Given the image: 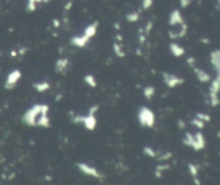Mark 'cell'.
<instances>
[{
	"instance_id": "obj_1",
	"label": "cell",
	"mask_w": 220,
	"mask_h": 185,
	"mask_svg": "<svg viewBox=\"0 0 220 185\" xmlns=\"http://www.w3.org/2000/svg\"><path fill=\"white\" fill-rule=\"evenodd\" d=\"M44 111H50V107L45 103H36L29 109L25 111V113L22 116V121L25 125L29 127H37V121L39 116L44 112Z\"/></svg>"
},
{
	"instance_id": "obj_2",
	"label": "cell",
	"mask_w": 220,
	"mask_h": 185,
	"mask_svg": "<svg viewBox=\"0 0 220 185\" xmlns=\"http://www.w3.org/2000/svg\"><path fill=\"white\" fill-rule=\"evenodd\" d=\"M98 110H99V105H95L89 108L88 113L86 115H73L71 121L74 124H83L87 130L93 131L96 129V127H97V117H96V114H97Z\"/></svg>"
},
{
	"instance_id": "obj_3",
	"label": "cell",
	"mask_w": 220,
	"mask_h": 185,
	"mask_svg": "<svg viewBox=\"0 0 220 185\" xmlns=\"http://www.w3.org/2000/svg\"><path fill=\"white\" fill-rule=\"evenodd\" d=\"M183 143H184V145L194 150L195 152H199L205 149V146H206V140H205L203 133H201V131H197V133H189V131H187V133H185L184 139H183Z\"/></svg>"
},
{
	"instance_id": "obj_4",
	"label": "cell",
	"mask_w": 220,
	"mask_h": 185,
	"mask_svg": "<svg viewBox=\"0 0 220 185\" xmlns=\"http://www.w3.org/2000/svg\"><path fill=\"white\" fill-rule=\"evenodd\" d=\"M138 121L142 127L152 128L156 124V116L155 113L148 107H141L138 112Z\"/></svg>"
},
{
	"instance_id": "obj_5",
	"label": "cell",
	"mask_w": 220,
	"mask_h": 185,
	"mask_svg": "<svg viewBox=\"0 0 220 185\" xmlns=\"http://www.w3.org/2000/svg\"><path fill=\"white\" fill-rule=\"evenodd\" d=\"M220 87V76L219 73L216 74V78L214 80H211V84H209V105L213 108H216L219 105V98H218V91H219Z\"/></svg>"
},
{
	"instance_id": "obj_6",
	"label": "cell",
	"mask_w": 220,
	"mask_h": 185,
	"mask_svg": "<svg viewBox=\"0 0 220 185\" xmlns=\"http://www.w3.org/2000/svg\"><path fill=\"white\" fill-rule=\"evenodd\" d=\"M76 167L77 169L79 170V172H82L83 174H85V176H91V178H95V179L103 178V174L101 173L97 168L86 164V162H76Z\"/></svg>"
},
{
	"instance_id": "obj_7",
	"label": "cell",
	"mask_w": 220,
	"mask_h": 185,
	"mask_svg": "<svg viewBox=\"0 0 220 185\" xmlns=\"http://www.w3.org/2000/svg\"><path fill=\"white\" fill-rule=\"evenodd\" d=\"M162 80L169 88H175V87L180 86L185 83L184 78L169 72H162Z\"/></svg>"
},
{
	"instance_id": "obj_8",
	"label": "cell",
	"mask_w": 220,
	"mask_h": 185,
	"mask_svg": "<svg viewBox=\"0 0 220 185\" xmlns=\"http://www.w3.org/2000/svg\"><path fill=\"white\" fill-rule=\"evenodd\" d=\"M22 79V71L18 69H14L8 74L7 79L5 82V89H12L16 86L19 80Z\"/></svg>"
},
{
	"instance_id": "obj_9",
	"label": "cell",
	"mask_w": 220,
	"mask_h": 185,
	"mask_svg": "<svg viewBox=\"0 0 220 185\" xmlns=\"http://www.w3.org/2000/svg\"><path fill=\"white\" fill-rule=\"evenodd\" d=\"M185 23L182 12L179 10H173L169 16V25L170 26H180Z\"/></svg>"
},
{
	"instance_id": "obj_10",
	"label": "cell",
	"mask_w": 220,
	"mask_h": 185,
	"mask_svg": "<svg viewBox=\"0 0 220 185\" xmlns=\"http://www.w3.org/2000/svg\"><path fill=\"white\" fill-rule=\"evenodd\" d=\"M69 66H70V62H69L68 58L62 57L59 58L56 60L55 62V71L59 74H65V73L68 71Z\"/></svg>"
},
{
	"instance_id": "obj_11",
	"label": "cell",
	"mask_w": 220,
	"mask_h": 185,
	"mask_svg": "<svg viewBox=\"0 0 220 185\" xmlns=\"http://www.w3.org/2000/svg\"><path fill=\"white\" fill-rule=\"evenodd\" d=\"M192 70H193V72H194L197 79L199 80V82H201V83H209L211 82V76H209L208 72H206V71L203 70V69H201V68H197V67L192 68Z\"/></svg>"
},
{
	"instance_id": "obj_12",
	"label": "cell",
	"mask_w": 220,
	"mask_h": 185,
	"mask_svg": "<svg viewBox=\"0 0 220 185\" xmlns=\"http://www.w3.org/2000/svg\"><path fill=\"white\" fill-rule=\"evenodd\" d=\"M89 40L86 36H84V34H79V36H75V37H72L70 40V43L71 45L73 46H76V48H85L86 46V44L89 42Z\"/></svg>"
},
{
	"instance_id": "obj_13",
	"label": "cell",
	"mask_w": 220,
	"mask_h": 185,
	"mask_svg": "<svg viewBox=\"0 0 220 185\" xmlns=\"http://www.w3.org/2000/svg\"><path fill=\"white\" fill-rule=\"evenodd\" d=\"M187 31H188V26H187L186 23H184L183 25H180V29H179L178 31L170 30V31H169V37H170L172 40L182 39V38H184L187 34Z\"/></svg>"
},
{
	"instance_id": "obj_14",
	"label": "cell",
	"mask_w": 220,
	"mask_h": 185,
	"mask_svg": "<svg viewBox=\"0 0 220 185\" xmlns=\"http://www.w3.org/2000/svg\"><path fill=\"white\" fill-rule=\"evenodd\" d=\"M211 64L213 66L214 70L216 71V74L220 72V51L214 50L211 53Z\"/></svg>"
},
{
	"instance_id": "obj_15",
	"label": "cell",
	"mask_w": 220,
	"mask_h": 185,
	"mask_svg": "<svg viewBox=\"0 0 220 185\" xmlns=\"http://www.w3.org/2000/svg\"><path fill=\"white\" fill-rule=\"evenodd\" d=\"M169 48H170V52L172 53L173 56L177 58L184 56L185 53H186L185 48H183L182 45H179L178 43H176V42H171V43L169 44Z\"/></svg>"
},
{
	"instance_id": "obj_16",
	"label": "cell",
	"mask_w": 220,
	"mask_h": 185,
	"mask_svg": "<svg viewBox=\"0 0 220 185\" xmlns=\"http://www.w3.org/2000/svg\"><path fill=\"white\" fill-rule=\"evenodd\" d=\"M48 112L50 111H44L37 121V127L42 128H50L51 127V119L48 117Z\"/></svg>"
},
{
	"instance_id": "obj_17",
	"label": "cell",
	"mask_w": 220,
	"mask_h": 185,
	"mask_svg": "<svg viewBox=\"0 0 220 185\" xmlns=\"http://www.w3.org/2000/svg\"><path fill=\"white\" fill-rule=\"evenodd\" d=\"M98 26H99V23L98 22H93V24H89L86 28L84 29V36H86L88 39H91L93 37L96 36L97 34V30H98Z\"/></svg>"
},
{
	"instance_id": "obj_18",
	"label": "cell",
	"mask_w": 220,
	"mask_h": 185,
	"mask_svg": "<svg viewBox=\"0 0 220 185\" xmlns=\"http://www.w3.org/2000/svg\"><path fill=\"white\" fill-rule=\"evenodd\" d=\"M32 87L36 89L38 93H45L51 88V84L47 81H41V82H34Z\"/></svg>"
},
{
	"instance_id": "obj_19",
	"label": "cell",
	"mask_w": 220,
	"mask_h": 185,
	"mask_svg": "<svg viewBox=\"0 0 220 185\" xmlns=\"http://www.w3.org/2000/svg\"><path fill=\"white\" fill-rule=\"evenodd\" d=\"M170 169V165L169 164H160L158 165L156 167V169H155V176H156L157 179H160L162 176V173H163L164 171H166V170Z\"/></svg>"
},
{
	"instance_id": "obj_20",
	"label": "cell",
	"mask_w": 220,
	"mask_h": 185,
	"mask_svg": "<svg viewBox=\"0 0 220 185\" xmlns=\"http://www.w3.org/2000/svg\"><path fill=\"white\" fill-rule=\"evenodd\" d=\"M113 50H114V53H115V55L117 56V57H119V58L126 57V52L124 51V48L120 43L115 42V43L113 44Z\"/></svg>"
},
{
	"instance_id": "obj_21",
	"label": "cell",
	"mask_w": 220,
	"mask_h": 185,
	"mask_svg": "<svg viewBox=\"0 0 220 185\" xmlns=\"http://www.w3.org/2000/svg\"><path fill=\"white\" fill-rule=\"evenodd\" d=\"M155 94H156V88L152 85H148L143 88V96L148 100H150L155 96Z\"/></svg>"
},
{
	"instance_id": "obj_22",
	"label": "cell",
	"mask_w": 220,
	"mask_h": 185,
	"mask_svg": "<svg viewBox=\"0 0 220 185\" xmlns=\"http://www.w3.org/2000/svg\"><path fill=\"white\" fill-rule=\"evenodd\" d=\"M187 167H188V171H189V173H190V176H192V179L199 176V172H200L199 165L193 164V162H189Z\"/></svg>"
},
{
	"instance_id": "obj_23",
	"label": "cell",
	"mask_w": 220,
	"mask_h": 185,
	"mask_svg": "<svg viewBox=\"0 0 220 185\" xmlns=\"http://www.w3.org/2000/svg\"><path fill=\"white\" fill-rule=\"evenodd\" d=\"M143 153L145 156H147V157H150V158H156L157 156H158V152L156 151V150L154 149V148H152V146L149 145H145L143 148Z\"/></svg>"
},
{
	"instance_id": "obj_24",
	"label": "cell",
	"mask_w": 220,
	"mask_h": 185,
	"mask_svg": "<svg viewBox=\"0 0 220 185\" xmlns=\"http://www.w3.org/2000/svg\"><path fill=\"white\" fill-rule=\"evenodd\" d=\"M41 2H47L46 0H28L27 2V11L34 12L37 10V5Z\"/></svg>"
},
{
	"instance_id": "obj_25",
	"label": "cell",
	"mask_w": 220,
	"mask_h": 185,
	"mask_svg": "<svg viewBox=\"0 0 220 185\" xmlns=\"http://www.w3.org/2000/svg\"><path fill=\"white\" fill-rule=\"evenodd\" d=\"M84 82L86 83L89 87H91V88H95L98 85L97 80H96L95 76H93V74H86V76H84Z\"/></svg>"
},
{
	"instance_id": "obj_26",
	"label": "cell",
	"mask_w": 220,
	"mask_h": 185,
	"mask_svg": "<svg viewBox=\"0 0 220 185\" xmlns=\"http://www.w3.org/2000/svg\"><path fill=\"white\" fill-rule=\"evenodd\" d=\"M126 20L129 23H136L140 20V13L138 11H132L130 13L126 14Z\"/></svg>"
},
{
	"instance_id": "obj_27",
	"label": "cell",
	"mask_w": 220,
	"mask_h": 185,
	"mask_svg": "<svg viewBox=\"0 0 220 185\" xmlns=\"http://www.w3.org/2000/svg\"><path fill=\"white\" fill-rule=\"evenodd\" d=\"M173 157V154L171 153V152H164V153H161V154H158V156H157V159H158V162H168L169 159H171V158Z\"/></svg>"
},
{
	"instance_id": "obj_28",
	"label": "cell",
	"mask_w": 220,
	"mask_h": 185,
	"mask_svg": "<svg viewBox=\"0 0 220 185\" xmlns=\"http://www.w3.org/2000/svg\"><path fill=\"white\" fill-rule=\"evenodd\" d=\"M197 119H201V121H203L204 123H208L209 121H211V115L207 114V113H203V112H197V114H195V116Z\"/></svg>"
},
{
	"instance_id": "obj_29",
	"label": "cell",
	"mask_w": 220,
	"mask_h": 185,
	"mask_svg": "<svg viewBox=\"0 0 220 185\" xmlns=\"http://www.w3.org/2000/svg\"><path fill=\"white\" fill-rule=\"evenodd\" d=\"M191 125H193L194 127H197V129H203L205 126V123L203 121H201V119H197V117H193L192 119H191Z\"/></svg>"
},
{
	"instance_id": "obj_30",
	"label": "cell",
	"mask_w": 220,
	"mask_h": 185,
	"mask_svg": "<svg viewBox=\"0 0 220 185\" xmlns=\"http://www.w3.org/2000/svg\"><path fill=\"white\" fill-rule=\"evenodd\" d=\"M154 0H142V8L143 10H148L149 8H152Z\"/></svg>"
},
{
	"instance_id": "obj_31",
	"label": "cell",
	"mask_w": 220,
	"mask_h": 185,
	"mask_svg": "<svg viewBox=\"0 0 220 185\" xmlns=\"http://www.w3.org/2000/svg\"><path fill=\"white\" fill-rule=\"evenodd\" d=\"M186 62H187V65H188L190 68H194L195 67V62H197V60H195V58L194 57H188L187 58V60H186Z\"/></svg>"
},
{
	"instance_id": "obj_32",
	"label": "cell",
	"mask_w": 220,
	"mask_h": 185,
	"mask_svg": "<svg viewBox=\"0 0 220 185\" xmlns=\"http://www.w3.org/2000/svg\"><path fill=\"white\" fill-rule=\"evenodd\" d=\"M152 25H154V24H152V22H150V21L146 24L145 28L143 29V31L145 32V34H149V32L152 31Z\"/></svg>"
},
{
	"instance_id": "obj_33",
	"label": "cell",
	"mask_w": 220,
	"mask_h": 185,
	"mask_svg": "<svg viewBox=\"0 0 220 185\" xmlns=\"http://www.w3.org/2000/svg\"><path fill=\"white\" fill-rule=\"evenodd\" d=\"M190 3H191V0H179V5H180V7H182L183 9L188 8Z\"/></svg>"
},
{
	"instance_id": "obj_34",
	"label": "cell",
	"mask_w": 220,
	"mask_h": 185,
	"mask_svg": "<svg viewBox=\"0 0 220 185\" xmlns=\"http://www.w3.org/2000/svg\"><path fill=\"white\" fill-rule=\"evenodd\" d=\"M177 126H178L179 129H185V128H186V122L183 119H177Z\"/></svg>"
},
{
	"instance_id": "obj_35",
	"label": "cell",
	"mask_w": 220,
	"mask_h": 185,
	"mask_svg": "<svg viewBox=\"0 0 220 185\" xmlns=\"http://www.w3.org/2000/svg\"><path fill=\"white\" fill-rule=\"evenodd\" d=\"M72 5H73V1H72V0L68 1V2H67L66 5H65V7H64L65 11H70L71 8H72Z\"/></svg>"
},
{
	"instance_id": "obj_36",
	"label": "cell",
	"mask_w": 220,
	"mask_h": 185,
	"mask_svg": "<svg viewBox=\"0 0 220 185\" xmlns=\"http://www.w3.org/2000/svg\"><path fill=\"white\" fill-rule=\"evenodd\" d=\"M138 40H140V43H145V41H146V36L145 34H138Z\"/></svg>"
},
{
	"instance_id": "obj_37",
	"label": "cell",
	"mask_w": 220,
	"mask_h": 185,
	"mask_svg": "<svg viewBox=\"0 0 220 185\" xmlns=\"http://www.w3.org/2000/svg\"><path fill=\"white\" fill-rule=\"evenodd\" d=\"M53 23H54V27L55 28H58L59 26H60V22H59L58 20H54V21H53Z\"/></svg>"
},
{
	"instance_id": "obj_38",
	"label": "cell",
	"mask_w": 220,
	"mask_h": 185,
	"mask_svg": "<svg viewBox=\"0 0 220 185\" xmlns=\"http://www.w3.org/2000/svg\"><path fill=\"white\" fill-rule=\"evenodd\" d=\"M11 56H12V57H15V56H17V52H15V51H12V52H11Z\"/></svg>"
},
{
	"instance_id": "obj_39",
	"label": "cell",
	"mask_w": 220,
	"mask_h": 185,
	"mask_svg": "<svg viewBox=\"0 0 220 185\" xmlns=\"http://www.w3.org/2000/svg\"><path fill=\"white\" fill-rule=\"evenodd\" d=\"M25 52H26V48H21V51L18 52V54L22 55V54H24V53H25Z\"/></svg>"
},
{
	"instance_id": "obj_40",
	"label": "cell",
	"mask_w": 220,
	"mask_h": 185,
	"mask_svg": "<svg viewBox=\"0 0 220 185\" xmlns=\"http://www.w3.org/2000/svg\"><path fill=\"white\" fill-rule=\"evenodd\" d=\"M61 97H62V95L60 94V95H59V96H56V98H55V99H56V101H59V100H60V99H61Z\"/></svg>"
},
{
	"instance_id": "obj_41",
	"label": "cell",
	"mask_w": 220,
	"mask_h": 185,
	"mask_svg": "<svg viewBox=\"0 0 220 185\" xmlns=\"http://www.w3.org/2000/svg\"><path fill=\"white\" fill-rule=\"evenodd\" d=\"M114 26H115L116 29H120V28H119V27H120V26H119V23H115V25H114Z\"/></svg>"
},
{
	"instance_id": "obj_42",
	"label": "cell",
	"mask_w": 220,
	"mask_h": 185,
	"mask_svg": "<svg viewBox=\"0 0 220 185\" xmlns=\"http://www.w3.org/2000/svg\"><path fill=\"white\" fill-rule=\"evenodd\" d=\"M201 42H203V43H208V40L207 39H201Z\"/></svg>"
},
{
	"instance_id": "obj_43",
	"label": "cell",
	"mask_w": 220,
	"mask_h": 185,
	"mask_svg": "<svg viewBox=\"0 0 220 185\" xmlns=\"http://www.w3.org/2000/svg\"><path fill=\"white\" fill-rule=\"evenodd\" d=\"M46 1H47V2H50V1H52V0H46Z\"/></svg>"
}]
</instances>
